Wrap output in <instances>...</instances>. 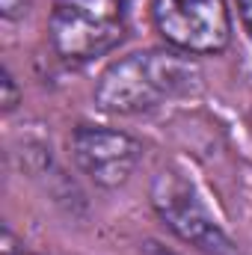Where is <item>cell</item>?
I'll list each match as a JSON object with an SVG mask.
<instances>
[{
    "label": "cell",
    "mask_w": 252,
    "mask_h": 255,
    "mask_svg": "<svg viewBox=\"0 0 252 255\" xmlns=\"http://www.w3.org/2000/svg\"><path fill=\"white\" fill-rule=\"evenodd\" d=\"M202 68L178 51L148 48L110 63L95 83V104L113 116L151 113L172 98H187L202 89Z\"/></svg>",
    "instance_id": "6da1fadb"
},
{
    "label": "cell",
    "mask_w": 252,
    "mask_h": 255,
    "mask_svg": "<svg viewBox=\"0 0 252 255\" xmlns=\"http://www.w3.org/2000/svg\"><path fill=\"white\" fill-rule=\"evenodd\" d=\"M127 33L125 0H54L48 36L65 63H89L119 48Z\"/></svg>",
    "instance_id": "7a4b0ae2"
},
{
    "label": "cell",
    "mask_w": 252,
    "mask_h": 255,
    "mask_svg": "<svg viewBox=\"0 0 252 255\" xmlns=\"http://www.w3.org/2000/svg\"><path fill=\"white\" fill-rule=\"evenodd\" d=\"M148 199H151L154 214L184 244L196 247L199 253H205V255H238V244L208 214V208L199 199L196 187L190 184L181 172L160 169L151 178Z\"/></svg>",
    "instance_id": "3957f363"
},
{
    "label": "cell",
    "mask_w": 252,
    "mask_h": 255,
    "mask_svg": "<svg viewBox=\"0 0 252 255\" xmlns=\"http://www.w3.org/2000/svg\"><path fill=\"white\" fill-rule=\"evenodd\" d=\"M151 21L163 42L187 57L220 54L232 42L226 0H151Z\"/></svg>",
    "instance_id": "277c9868"
},
{
    "label": "cell",
    "mask_w": 252,
    "mask_h": 255,
    "mask_svg": "<svg viewBox=\"0 0 252 255\" xmlns=\"http://www.w3.org/2000/svg\"><path fill=\"white\" fill-rule=\"evenodd\" d=\"M68 151L74 166L98 187H119L133 175L142 145L119 128L77 125L68 136Z\"/></svg>",
    "instance_id": "5b68a950"
},
{
    "label": "cell",
    "mask_w": 252,
    "mask_h": 255,
    "mask_svg": "<svg viewBox=\"0 0 252 255\" xmlns=\"http://www.w3.org/2000/svg\"><path fill=\"white\" fill-rule=\"evenodd\" d=\"M0 104H3L6 113H12V110L21 104V92H18V83H15V77H12L9 68H3V80H0Z\"/></svg>",
    "instance_id": "8992f818"
},
{
    "label": "cell",
    "mask_w": 252,
    "mask_h": 255,
    "mask_svg": "<svg viewBox=\"0 0 252 255\" xmlns=\"http://www.w3.org/2000/svg\"><path fill=\"white\" fill-rule=\"evenodd\" d=\"M30 6H33V0H0V12H3L6 21L24 18V15L30 12Z\"/></svg>",
    "instance_id": "52a82bcc"
},
{
    "label": "cell",
    "mask_w": 252,
    "mask_h": 255,
    "mask_svg": "<svg viewBox=\"0 0 252 255\" xmlns=\"http://www.w3.org/2000/svg\"><path fill=\"white\" fill-rule=\"evenodd\" d=\"M0 255H24V244L15 238L9 226H3V241H0Z\"/></svg>",
    "instance_id": "ba28073f"
},
{
    "label": "cell",
    "mask_w": 252,
    "mask_h": 255,
    "mask_svg": "<svg viewBox=\"0 0 252 255\" xmlns=\"http://www.w3.org/2000/svg\"><path fill=\"white\" fill-rule=\"evenodd\" d=\"M235 3H238V12H241L244 27L252 33V0H235Z\"/></svg>",
    "instance_id": "9c48e42d"
},
{
    "label": "cell",
    "mask_w": 252,
    "mask_h": 255,
    "mask_svg": "<svg viewBox=\"0 0 252 255\" xmlns=\"http://www.w3.org/2000/svg\"><path fill=\"white\" fill-rule=\"evenodd\" d=\"M142 253L145 255H178L175 250H169V247H163V244H157V241H145Z\"/></svg>",
    "instance_id": "30bf717a"
}]
</instances>
